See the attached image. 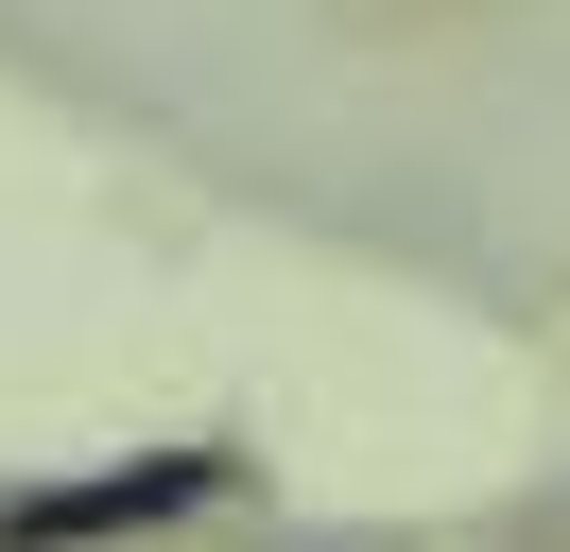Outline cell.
<instances>
[{"label": "cell", "instance_id": "6da1fadb", "mask_svg": "<svg viewBox=\"0 0 570 552\" xmlns=\"http://www.w3.org/2000/svg\"><path fill=\"white\" fill-rule=\"evenodd\" d=\"M225 483V448H139V466H87V483H18L0 501V552H87V535H156Z\"/></svg>", "mask_w": 570, "mask_h": 552}]
</instances>
